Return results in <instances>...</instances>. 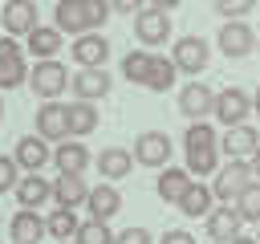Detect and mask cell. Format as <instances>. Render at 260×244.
I'll return each instance as SVG.
<instances>
[{
	"instance_id": "36",
	"label": "cell",
	"mask_w": 260,
	"mask_h": 244,
	"mask_svg": "<svg viewBox=\"0 0 260 244\" xmlns=\"http://www.w3.org/2000/svg\"><path fill=\"white\" fill-rule=\"evenodd\" d=\"M16 183H20V163L12 155H0V195L16 191Z\"/></svg>"
},
{
	"instance_id": "18",
	"label": "cell",
	"mask_w": 260,
	"mask_h": 244,
	"mask_svg": "<svg viewBox=\"0 0 260 244\" xmlns=\"http://www.w3.org/2000/svg\"><path fill=\"white\" fill-rule=\"evenodd\" d=\"M12 159H16V163H20V171L28 175V171H41L45 163H53V146H49L41 134H24V138H16Z\"/></svg>"
},
{
	"instance_id": "2",
	"label": "cell",
	"mask_w": 260,
	"mask_h": 244,
	"mask_svg": "<svg viewBox=\"0 0 260 244\" xmlns=\"http://www.w3.org/2000/svg\"><path fill=\"white\" fill-rule=\"evenodd\" d=\"M171 61H175V69L179 73H187V77H199L207 65H211V45L203 41V37H179L175 41V49H171Z\"/></svg>"
},
{
	"instance_id": "24",
	"label": "cell",
	"mask_w": 260,
	"mask_h": 244,
	"mask_svg": "<svg viewBox=\"0 0 260 244\" xmlns=\"http://www.w3.org/2000/svg\"><path fill=\"white\" fill-rule=\"evenodd\" d=\"M85 207H89V220H114V216L122 211V191H118V187H110V183L89 187Z\"/></svg>"
},
{
	"instance_id": "15",
	"label": "cell",
	"mask_w": 260,
	"mask_h": 244,
	"mask_svg": "<svg viewBox=\"0 0 260 244\" xmlns=\"http://www.w3.org/2000/svg\"><path fill=\"white\" fill-rule=\"evenodd\" d=\"M0 20H4V33H8V37H28V33L41 24V20H37V4H32V0H4Z\"/></svg>"
},
{
	"instance_id": "21",
	"label": "cell",
	"mask_w": 260,
	"mask_h": 244,
	"mask_svg": "<svg viewBox=\"0 0 260 244\" xmlns=\"http://www.w3.org/2000/svg\"><path fill=\"white\" fill-rule=\"evenodd\" d=\"M98 175L106 179V183H114V179H122V175H130V167H134V155L126 150V146H106V150H98Z\"/></svg>"
},
{
	"instance_id": "12",
	"label": "cell",
	"mask_w": 260,
	"mask_h": 244,
	"mask_svg": "<svg viewBox=\"0 0 260 244\" xmlns=\"http://www.w3.org/2000/svg\"><path fill=\"white\" fill-rule=\"evenodd\" d=\"M240 232H244V220H240L236 203H215V207L207 211V240H215V244H232Z\"/></svg>"
},
{
	"instance_id": "20",
	"label": "cell",
	"mask_w": 260,
	"mask_h": 244,
	"mask_svg": "<svg viewBox=\"0 0 260 244\" xmlns=\"http://www.w3.org/2000/svg\"><path fill=\"white\" fill-rule=\"evenodd\" d=\"M8 232H12V244H41V236L49 232L45 228V216L37 207H20L12 220H8Z\"/></svg>"
},
{
	"instance_id": "11",
	"label": "cell",
	"mask_w": 260,
	"mask_h": 244,
	"mask_svg": "<svg viewBox=\"0 0 260 244\" xmlns=\"http://www.w3.org/2000/svg\"><path fill=\"white\" fill-rule=\"evenodd\" d=\"M256 150H260V130L252 122L228 126L223 138H219V155H228V159H252Z\"/></svg>"
},
{
	"instance_id": "3",
	"label": "cell",
	"mask_w": 260,
	"mask_h": 244,
	"mask_svg": "<svg viewBox=\"0 0 260 244\" xmlns=\"http://www.w3.org/2000/svg\"><path fill=\"white\" fill-rule=\"evenodd\" d=\"M215 49H219L223 57H232V61L252 57V49H256V33H252V24H248V20H223L219 33H215Z\"/></svg>"
},
{
	"instance_id": "16",
	"label": "cell",
	"mask_w": 260,
	"mask_h": 244,
	"mask_svg": "<svg viewBox=\"0 0 260 244\" xmlns=\"http://www.w3.org/2000/svg\"><path fill=\"white\" fill-rule=\"evenodd\" d=\"M53 163H57V175H85V167L93 163V155L85 150L81 138H65L53 146Z\"/></svg>"
},
{
	"instance_id": "22",
	"label": "cell",
	"mask_w": 260,
	"mask_h": 244,
	"mask_svg": "<svg viewBox=\"0 0 260 244\" xmlns=\"http://www.w3.org/2000/svg\"><path fill=\"white\" fill-rule=\"evenodd\" d=\"M53 199H57V207H85V199H89V187H85V179L81 175H57L53 179Z\"/></svg>"
},
{
	"instance_id": "35",
	"label": "cell",
	"mask_w": 260,
	"mask_h": 244,
	"mask_svg": "<svg viewBox=\"0 0 260 244\" xmlns=\"http://www.w3.org/2000/svg\"><path fill=\"white\" fill-rule=\"evenodd\" d=\"M256 4H260V0H215V12H219L223 20H244Z\"/></svg>"
},
{
	"instance_id": "40",
	"label": "cell",
	"mask_w": 260,
	"mask_h": 244,
	"mask_svg": "<svg viewBox=\"0 0 260 244\" xmlns=\"http://www.w3.org/2000/svg\"><path fill=\"white\" fill-rule=\"evenodd\" d=\"M150 8H162V12H171V8H179V0H146Z\"/></svg>"
},
{
	"instance_id": "13",
	"label": "cell",
	"mask_w": 260,
	"mask_h": 244,
	"mask_svg": "<svg viewBox=\"0 0 260 244\" xmlns=\"http://www.w3.org/2000/svg\"><path fill=\"white\" fill-rule=\"evenodd\" d=\"M69 89H73V98H81V102H102V98L114 89V77L106 73V65H102V69H77V73L69 77Z\"/></svg>"
},
{
	"instance_id": "46",
	"label": "cell",
	"mask_w": 260,
	"mask_h": 244,
	"mask_svg": "<svg viewBox=\"0 0 260 244\" xmlns=\"http://www.w3.org/2000/svg\"><path fill=\"white\" fill-rule=\"evenodd\" d=\"M256 49H260V37H256Z\"/></svg>"
},
{
	"instance_id": "43",
	"label": "cell",
	"mask_w": 260,
	"mask_h": 244,
	"mask_svg": "<svg viewBox=\"0 0 260 244\" xmlns=\"http://www.w3.org/2000/svg\"><path fill=\"white\" fill-rule=\"evenodd\" d=\"M252 110H256V118H260V85H256V94H252Z\"/></svg>"
},
{
	"instance_id": "17",
	"label": "cell",
	"mask_w": 260,
	"mask_h": 244,
	"mask_svg": "<svg viewBox=\"0 0 260 244\" xmlns=\"http://www.w3.org/2000/svg\"><path fill=\"white\" fill-rule=\"evenodd\" d=\"M53 24H57L61 33H69V37H81V33H93V24H89V8H85V0H57V8H53Z\"/></svg>"
},
{
	"instance_id": "14",
	"label": "cell",
	"mask_w": 260,
	"mask_h": 244,
	"mask_svg": "<svg viewBox=\"0 0 260 244\" xmlns=\"http://www.w3.org/2000/svg\"><path fill=\"white\" fill-rule=\"evenodd\" d=\"M69 57H73L81 69H102L106 57H110V41H106L102 33H81V37H73Z\"/></svg>"
},
{
	"instance_id": "25",
	"label": "cell",
	"mask_w": 260,
	"mask_h": 244,
	"mask_svg": "<svg viewBox=\"0 0 260 244\" xmlns=\"http://www.w3.org/2000/svg\"><path fill=\"white\" fill-rule=\"evenodd\" d=\"M24 41H28V53H32L37 61H45V57H57V53H61L65 33H61L57 24H37V28H32Z\"/></svg>"
},
{
	"instance_id": "49",
	"label": "cell",
	"mask_w": 260,
	"mask_h": 244,
	"mask_svg": "<svg viewBox=\"0 0 260 244\" xmlns=\"http://www.w3.org/2000/svg\"><path fill=\"white\" fill-rule=\"evenodd\" d=\"M256 240H260V236H256Z\"/></svg>"
},
{
	"instance_id": "29",
	"label": "cell",
	"mask_w": 260,
	"mask_h": 244,
	"mask_svg": "<svg viewBox=\"0 0 260 244\" xmlns=\"http://www.w3.org/2000/svg\"><path fill=\"white\" fill-rule=\"evenodd\" d=\"M45 228H49V236H57V240H73L77 228H81V220H77L73 207H57L53 216H45Z\"/></svg>"
},
{
	"instance_id": "10",
	"label": "cell",
	"mask_w": 260,
	"mask_h": 244,
	"mask_svg": "<svg viewBox=\"0 0 260 244\" xmlns=\"http://www.w3.org/2000/svg\"><path fill=\"white\" fill-rule=\"evenodd\" d=\"M179 110H183L191 122H203L207 114H215V89L191 77V81L179 89Z\"/></svg>"
},
{
	"instance_id": "34",
	"label": "cell",
	"mask_w": 260,
	"mask_h": 244,
	"mask_svg": "<svg viewBox=\"0 0 260 244\" xmlns=\"http://www.w3.org/2000/svg\"><path fill=\"white\" fill-rule=\"evenodd\" d=\"M73 244H114V232H110V220H81Z\"/></svg>"
},
{
	"instance_id": "32",
	"label": "cell",
	"mask_w": 260,
	"mask_h": 244,
	"mask_svg": "<svg viewBox=\"0 0 260 244\" xmlns=\"http://www.w3.org/2000/svg\"><path fill=\"white\" fill-rule=\"evenodd\" d=\"M187 155V171L195 175V179H203V175H215L219 171V146H211V150H183Z\"/></svg>"
},
{
	"instance_id": "41",
	"label": "cell",
	"mask_w": 260,
	"mask_h": 244,
	"mask_svg": "<svg viewBox=\"0 0 260 244\" xmlns=\"http://www.w3.org/2000/svg\"><path fill=\"white\" fill-rule=\"evenodd\" d=\"M248 167H252V175H256V179H260V150H256V155H252V159H248Z\"/></svg>"
},
{
	"instance_id": "27",
	"label": "cell",
	"mask_w": 260,
	"mask_h": 244,
	"mask_svg": "<svg viewBox=\"0 0 260 244\" xmlns=\"http://www.w3.org/2000/svg\"><path fill=\"white\" fill-rule=\"evenodd\" d=\"M65 110H69V134H73V138H85V134H93V130H98V122H102L93 102H81V98H73Z\"/></svg>"
},
{
	"instance_id": "5",
	"label": "cell",
	"mask_w": 260,
	"mask_h": 244,
	"mask_svg": "<svg viewBox=\"0 0 260 244\" xmlns=\"http://www.w3.org/2000/svg\"><path fill=\"white\" fill-rule=\"evenodd\" d=\"M134 37H138V45L142 49H154V45H167L171 41V12H162V8H142V12H134Z\"/></svg>"
},
{
	"instance_id": "48",
	"label": "cell",
	"mask_w": 260,
	"mask_h": 244,
	"mask_svg": "<svg viewBox=\"0 0 260 244\" xmlns=\"http://www.w3.org/2000/svg\"><path fill=\"white\" fill-rule=\"evenodd\" d=\"M207 244H215V240H207Z\"/></svg>"
},
{
	"instance_id": "39",
	"label": "cell",
	"mask_w": 260,
	"mask_h": 244,
	"mask_svg": "<svg viewBox=\"0 0 260 244\" xmlns=\"http://www.w3.org/2000/svg\"><path fill=\"white\" fill-rule=\"evenodd\" d=\"M110 8L130 16V12H142V8H146V0H110Z\"/></svg>"
},
{
	"instance_id": "38",
	"label": "cell",
	"mask_w": 260,
	"mask_h": 244,
	"mask_svg": "<svg viewBox=\"0 0 260 244\" xmlns=\"http://www.w3.org/2000/svg\"><path fill=\"white\" fill-rule=\"evenodd\" d=\"M158 244H195V236L191 232H183V228H171V232H162V240Z\"/></svg>"
},
{
	"instance_id": "37",
	"label": "cell",
	"mask_w": 260,
	"mask_h": 244,
	"mask_svg": "<svg viewBox=\"0 0 260 244\" xmlns=\"http://www.w3.org/2000/svg\"><path fill=\"white\" fill-rule=\"evenodd\" d=\"M114 244H154V236H150V228H122V232H114Z\"/></svg>"
},
{
	"instance_id": "30",
	"label": "cell",
	"mask_w": 260,
	"mask_h": 244,
	"mask_svg": "<svg viewBox=\"0 0 260 244\" xmlns=\"http://www.w3.org/2000/svg\"><path fill=\"white\" fill-rule=\"evenodd\" d=\"M211 146H219L211 122H187V130H183V150H211Z\"/></svg>"
},
{
	"instance_id": "33",
	"label": "cell",
	"mask_w": 260,
	"mask_h": 244,
	"mask_svg": "<svg viewBox=\"0 0 260 244\" xmlns=\"http://www.w3.org/2000/svg\"><path fill=\"white\" fill-rule=\"evenodd\" d=\"M236 211L244 224H260V179H252L240 195H236Z\"/></svg>"
},
{
	"instance_id": "9",
	"label": "cell",
	"mask_w": 260,
	"mask_h": 244,
	"mask_svg": "<svg viewBox=\"0 0 260 244\" xmlns=\"http://www.w3.org/2000/svg\"><path fill=\"white\" fill-rule=\"evenodd\" d=\"M134 163H142V167H154V171H162V167H171V138L162 134V130H142L138 138H134Z\"/></svg>"
},
{
	"instance_id": "4",
	"label": "cell",
	"mask_w": 260,
	"mask_h": 244,
	"mask_svg": "<svg viewBox=\"0 0 260 244\" xmlns=\"http://www.w3.org/2000/svg\"><path fill=\"white\" fill-rule=\"evenodd\" d=\"M16 85H28V61H24V49L16 37H0V89H16Z\"/></svg>"
},
{
	"instance_id": "28",
	"label": "cell",
	"mask_w": 260,
	"mask_h": 244,
	"mask_svg": "<svg viewBox=\"0 0 260 244\" xmlns=\"http://www.w3.org/2000/svg\"><path fill=\"white\" fill-rule=\"evenodd\" d=\"M150 65H154V53H150V49H130V53L122 57V77L146 89V77H150Z\"/></svg>"
},
{
	"instance_id": "1",
	"label": "cell",
	"mask_w": 260,
	"mask_h": 244,
	"mask_svg": "<svg viewBox=\"0 0 260 244\" xmlns=\"http://www.w3.org/2000/svg\"><path fill=\"white\" fill-rule=\"evenodd\" d=\"M28 85H32V94H37L41 102H57V98L69 89V73H65V65H61L57 57H45V61H37V65L28 69Z\"/></svg>"
},
{
	"instance_id": "44",
	"label": "cell",
	"mask_w": 260,
	"mask_h": 244,
	"mask_svg": "<svg viewBox=\"0 0 260 244\" xmlns=\"http://www.w3.org/2000/svg\"><path fill=\"white\" fill-rule=\"evenodd\" d=\"M0 118H4V98H0Z\"/></svg>"
},
{
	"instance_id": "42",
	"label": "cell",
	"mask_w": 260,
	"mask_h": 244,
	"mask_svg": "<svg viewBox=\"0 0 260 244\" xmlns=\"http://www.w3.org/2000/svg\"><path fill=\"white\" fill-rule=\"evenodd\" d=\"M232 244H260V240H256V236H244V232H240V236H236Z\"/></svg>"
},
{
	"instance_id": "47",
	"label": "cell",
	"mask_w": 260,
	"mask_h": 244,
	"mask_svg": "<svg viewBox=\"0 0 260 244\" xmlns=\"http://www.w3.org/2000/svg\"><path fill=\"white\" fill-rule=\"evenodd\" d=\"M0 28H4V20H0Z\"/></svg>"
},
{
	"instance_id": "31",
	"label": "cell",
	"mask_w": 260,
	"mask_h": 244,
	"mask_svg": "<svg viewBox=\"0 0 260 244\" xmlns=\"http://www.w3.org/2000/svg\"><path fill=\"white\" fill-rule=\"evenodd\" d=\"M175 77H179L175 61H171V57H154L150 77H146V89H150V94H162V89H171V85H175Z\"/></svg>"
},
{
	"instance_id": "6",
	"label": "cell",
	"mask_w": 260,
	"mask_h": 244,
	"mask_svg": "<svg viewBox=\"0 0 260 244\" xmlns=\"http://www.w3.org/2000/svg\"><path fill=\"white\" fill-rule=\"evenodd\" d=\"M252 179H256V175H252L248 159H228V167H219V171H215L211 191H215V199H219V203H236V195H240Z\"/></svg>"
},
{
	"instance_id": "19",
	"label": "cell",
	"mask_w": 260,
	"mask_h": 244,
	"mask_svg": "<svg viewBox=\"0 0 260 244\" xmlns=\"http://www.w3.org/2000/svg\"><path fill=\"white\" fill-rule=\"evenodd\" d=\"M191 183H195V175H191L187 167H162L158 179H154V195H158L162 203H179Z\"/></svg>"
},
{
	"instance_id": "8",
	"label": "cell",
	"mask_w": 260,
	"mask_h": 244,
	"mask_svg": "<svg viewBox=\"0 0 260 244\" xmlns=\"http://www.w3.org/2000/svg\"><path fill=\"white\" fill-rule=\"evenodd\" d=\"M248 114H252V94L248 89H240V85L215 89V122L240 126V122H248Z\"/></svg>"
},
{
	"instance_id": "7",
	"label": "cell",
	"mask_w": 260,
	"mask_h": 244,
	"mask_svg": "<svg viewBox=\"0 0 260 244\" xmlns=\"http://www.w3.org/2000/svg\"><path fill=\"white\" fill-rule=\"evenodd\" d=\"M32 134H41L45 142H65V138H73V134H69V110H65V102H41V110H37V118H32Z\"/></svg>"
},
{
	"instance_id": "26",
	"label": "cell",
	"mask_w": 260,
	"mask_h": 244,
	"mask_svg": "<svg viewBox=\"0 0 260 244\" xmlns=\"http://www.w3.org/2000/svg\"><path fill=\"white\" fill-rule=\"evenodd\" d=\"M16 199H20V207H41L45 199H53V183H49L41 171H28V175L16 183Z\"/></svg>"
},
{
	"instance_id": "23",
	"label": "cell",
	"mask_w": 260,
	"mask_h": 244,
	"mask_svg": "<svg viewBox=\"0 0 260 244\" xmlns=\"http://www.w3.org/2000/svg\"><path fill=\"white\" fill-rule=\"evenodd\" d=\"M175 207H179L187 220H207V211L215 207V191H211L207 183H199V179H195V183L187 187V195H183Z\"/></svg>"
},
{
	"instance_id": "45",
	"label": "cell",
	"mask_w": 260,
	"mask_h": 244,
	"mask_svg": "<svg viewBox=\"0 0 260 244\" xmlns=\"http://www.w3.org/2000/svg\"><path fill=\"white\" fill-rule=\"evenodd\" d=\"M57 244H73V240H57Z\"/></svg>"
}]
</instances>
